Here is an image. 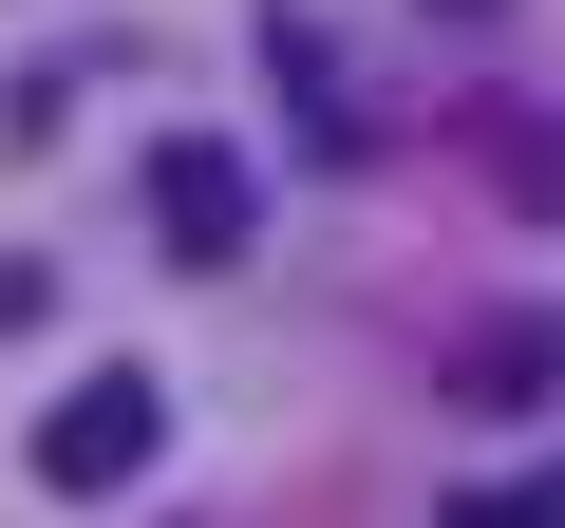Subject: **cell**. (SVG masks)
Wrapping results in <instances>:
<instances>
[{"label":"cell","mask_w":565,"mask_h":528,"mask_svg":"<svg viewBox=\"0 0 565 528\" xmlns=\"http://www.w3.org/2000/svg\"><path fill=\"white\" fill-rule=\"evenodd\" d=\"M546 528H565V490H546Z\"/></svg>","instance_id":"6"},{"label":"cell","mask_w":565,"mask_h":528,"mask_svg":"<svg viewBox=\"0 0 565 528\" xmlns=\"http://www.w3.org/2000/svg\"><path fill=\"white\" fill-rule=\"evenodd\" d=\"M434 528H546V490H452Z\"/></svg>","instance_id":"5"},{"label":"cell","mask_w":565,"mask_h":528,"mask_svg":"<svg viewBox=\"0 0 565 528\" xmlns=\"http://www.w3.org/2000/svg\"><path fill=\"white\" fill-rule=\"evenodd\" d=\"M151 453H170V397H151L132 359H114V378H76V397L39 415V490H132Z\"/></svg>","instance_id":"1"},{"label":"cell","mask_w":565,"mask_h":528,"mask_svg":"<svg viewBox=\"0 0 565 528\" xmlns=\"http://www.w3.org/2000/svg\"><path fill=\"white\" fill-rule=\"evenodd\" d=\"M490 189H509V208H565V114H509V133H490Z\"/></svg>","instance_id":"4"},{"label":"cell","mask_w":565,"mask_h":528,"mask_svg":"<svg viewBox=\"0 0 565 528\" xmlns=\"http://www.w3.org/2000/svg\"><path fill=\"white\" fill-rule=\"evenodd\" d=\"M434 397H452V415H546V397H565V303H490V321H452Z\"/></svg>","instance_id":"2"},{"label":"cell","mask_w":565,"mask_h":528,"mask_svg":"<svg viewBox=\"0 0 565 528\" xmlns=\"http://www.w3.org/2000/svg\"><path fill=\"white\" fill-rule=\"evenodd\" d=\"M151 226H170V264H245V226H264V170H245L226 133H170V151H151Z\"/></svg>","instance_id":"3"}]
</instances>
